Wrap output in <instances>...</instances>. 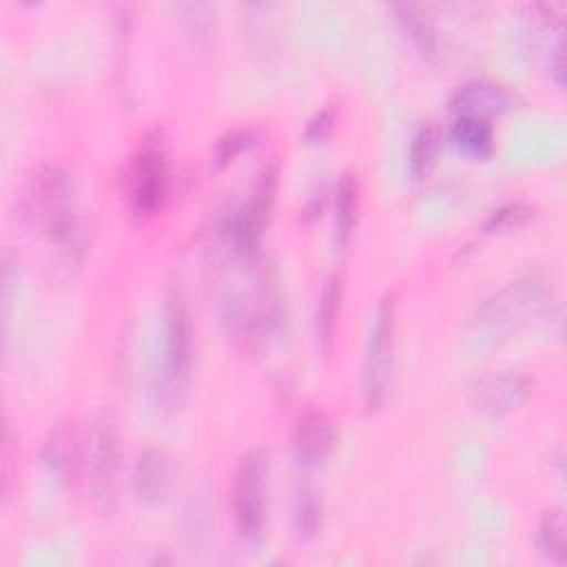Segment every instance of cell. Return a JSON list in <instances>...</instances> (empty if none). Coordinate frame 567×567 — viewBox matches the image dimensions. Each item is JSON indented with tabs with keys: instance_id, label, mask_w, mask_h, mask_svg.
<instances>
[{
	"instance_id": "obj_7",
	"label": "cell",
	"mask_w": 567,
	"mask_h": 567,
	"mask_svg": "<svg viewBox=\"0 0 567 567\" xmlns=\"http://www.w3.org/2000/svg\"><path fill=\"white\" fill-rule=\"evenodd\" d=\"M396 301L394 292H385L374 310V321L370 328V339L363 361V401L368 410L383 405L388 394V379L392 370L394 352V319Z\"/></svg>"
},
{
	"instance_id": "obj_24",
	"label": "cell",
	"mask_w": 567,
	"mask_h": 567,
	"mask_svg": "<svg viewBox=\"0 0 567 567\" xmlns=\"http://www.w3.org/2000/svg\"><path fill=\"white\" fill-rule=\"evenodd\" d=\"M337 122V109L334 104H326L323 109H319L306 124L303 128V142L306 144H321L334 128Z\"/></svg>"
},
{
	"instance_id": "obj_1",
	"label": "cell",
	"mask_w": 567,
	"mask_h": 567,
	"mask_svg": "<svg viewBox=\"0 0 567 567\" xmlns=\"http://www.w3.org/2000/svg\"><path fill=\"white\" fill-rule=\"evenodd\" d=\"M16 210L64 255L75 257L84 250V224L75 208L73 182L62 166L42 164L27 175L16 195Z\"/></svg>"
},
{
	"instance_id": "obj_15",
	"label": "cell",
	"mask_w": 567,
	"mask_h": 567,
	"mask_svg": "<svg viewBox=\"0 0 567 567\" xmlns=\"http://www.w3.org/2000/svg\"><path fill=\"white\" fill-rule=\"evenodd\" d=\"M394 13L399 20V27L412 42V47L427 60L436 62L443 55V44L436 27L427 20L421 7L416 4H394Z\"/></svg>"
},
{
	"instance_id": "obj_17",
	"label": "cell",
	"mask_w": 567,
	"mask_h": 567,
	"mask_svg": "<svg viewBox=\"0 0 567 567\" xmlns=\"http://www.w3.org/2000/svg\"><path fill=\"white\" fill-rule=\"evenodd\" d=\"M341 295H343V284H341V277L334 272L323 281L317 299V310H315V337L323 354H330L332 350Z\"/></svg>"
},
{
	"instance_id": "obj_19",
	"label": "cell",
	"mask_w": 567,
	"mask_h": 567,
	"mask_svg": "<svg viewBox=\"0 0 567 567\" xmlns=\"http://www.w3.org/2000/svg\"><path fill=\"white\" fill-rule=\"evenodd\" d=\"M441 151V131L434 122H423L412 135L408 151V173L412 179H423L436 164Z\"/></svg>"
},
{
	"instance_id": "obj_16",
	"label": "cell",
	"mask_w": 567,
	"mask_h": 567,
	"mask_svg": "<svg viewBox=\"0 0 567 567\" xmlns=\"http://www.w3.org/2000/svg\"><path fill=\"white\" fill-rule=\"evenodd\" d=\"M359 202H361V184L354 173H341L334 186V244L343 248L359 217Z\"/></svg>"
},
{
	"instance_id": "obj_8",
	"label": "cell",
	"mask_w": 567,
	"mask_h": 567,
	"mask_svg": "<svg viewBox=\"0 0 567 567\" xmlns=\"http://www.w3.org/2000/svg\"><path fill=\"white\" fill-rule=\"evenodd\" d=\"M277 182H279V168L277 162H268L259 175L257 182L241 202L237 210H233L230 219L226 221V237L237 255H252L261 241V235L268 226L270 210L275 204V193H277Z\"/></svg>"
},
{
	"instance_id": "obj_14",
	"label": "cell",
	"mask_w": 567,
	"mask_h": 567,
	"mask_svg": "<svg viewBox=\"0 0 567 567\" xmlns=\"http://www.w3.org/2000/svg\"><path fill=\"white\" fill-rule=\"evenodd\" d=\"M42 458L47 467L58 476V481L71 485L78 478L84 454H82V439L71 423L58 425L55 430H51L42 447Z\"/></svg>"
},
{
	"instance_id": "obj_4",
	"label": "cell",
	"mask_w": 567,
	"mask_h": 567,
	"mask_svg": "<svg viewBox=\"0 0 567 567\" xmlns=\"http://www.w3.org/2000/svg\"><path fill=\"white\" fill-rule=\"evenodd\" d=\"M171 188V153L162 131L146 133L124 171V197L133 215H155Z\"/></svg>"
},
{
	"instance_id": "obj_12",
	"label": "cell",
	"mask_w": 567,
	"mask_h": 567,
	"mask_svg": "<svg viewBox=\"0 0 567 567\" xmlns=\"http://www.w3.org/2000/svg\"><path fill=\"white\" fill-rule=\"evenodd\" d=\"M133 492L137 501L146 507H157L166 501L173 487V463L164 450L148 447L137 454L133 474Z\"/></svg>"
},
{
	"instance_id": "obj_23",
	"label": "cell",
	"mask_w": 567,
	"mask_h": 567,
	"mask_svg": "<svg viewBox=\"0 0 567 567\" xmlns=\"http://www.w3.org/2000/svg\"><path fill=\"white\" fill-rule=\"evenodd\" d=\"M255 144V131L252 128H233L226 131L213 148V166L215 168H224L226 164H230L239 153H244L246 148H250Z\"/></svg>"
},
{
	"instance_id": "obj_5",
	"label": "cell",
	"mask_w": 567,
	"mask_h": 567,
	"mask_svg": "<svg viewBox=\"0 0 567 567\" xmlns=\"http://www.w3.org/2000/svg\"><path fill=\"white\" fill-rule=\"evenodd\" d=\"M268 472L270 456L266 450H248L233 478V516L235 529L246 545H261L268 529Z\"/></svg>"
},
{
	"instance_id": "obj_10",
	"label": "cell",
	"mask_w": 567,
	"mask_h": 567,
	"mask_svg": "<svg viewBox=\"0 0 567 567\" xmlns=\"http://www.w3.org/2000/svg\"><path fill=\"white\" fill-rule=\"evenodd\" d=\"M337 441L334 421L319 408L303 410L290 432V452L301 470L319 467Z\"/></svg>"
},
{
	"instance_id": "obj_22",
	"label": "cell",
	"mask_w": 567,
	"mask_h": 567,
	"mask_svg": "<svg viewBox=\"0 0 567 567\" xmlns=\"http://www.w3.org/2000/svg\"><path fill=\"white\" fill-rule=\"evenodd\" d=\"M534 215V208L525 202H509L498 208H494L487 219L483 221L485 233H503V230H514L523 224H527Z\"/></svg>"
},
{
	"instance_id": "obj_9",
	"label": "cell",
	"mask_w": 567,
	"mask_h": 567,
	"mask_svg": "<svg viewBox=\"0 0 567 567\" xmlns=\"http://www.w3.org/2000/svg\"><path fill=\"white\" fill-rule=\"evenodd\" d=\"M532 392V381L518 372H494L476 379L470 388V403L476 412L498 419L518 410Z\"/></svg>"
},
{
	"instance_id": "obj_18",
	"label": "cell",
	"mask_w": 567,
	"mask_h": 567,
	"mask_svg": "<svg viewBox=\"0 0 567 567\" xmlns=\"http://www.w3.org/2000/svg\"><path fill=\"white\" fill-rule=\"evenodd\" d=\"M450 140L456 148L472 157H489L494 153V128L489 120L472 117V115H456L450 126Z\"/></svg>"
},
{
	"instance_id": "obj_2",
	"label": "cell",
	"mask_w": 567,
	"mask_h": 567,
	"mask_svg": "<svg viewBox=\"0 0 567 567\" xmlns=\"http://www.w3.org/2000/svg\"><path fill=\"white\" fill-rule=\"evenodd\" d=\"M224 323L228 334L246 350H264L281 323V295L264 268H255L250 286L224 299Z\"/></svg>"
},
{
	"instance_id": "obj_11",
	"label": "cell",
	"mask_w": 567,
	"mask_h": 567,
	"mask_svg": "<svg viewBox=\"0 0 567 567\" xmlns=\"http://www.w3.org/2000/svg\"><path fill=\"white\" fill-rule=\"evenodd\" d=\"M518 102V95L509 86L492 80H470L456 86L450 95V109L456 115H472L481 120L503 115L516 109Z\"/></svg>"
},
{
	"instance_id": "obj_13",
	"label": "cell",
	"mask_w": 567,
	"mask_h": 567,
	"mask_svg": "<svg viewBox=\"0 0 567 567\" xmlns=\"http://www.w3.org/2000/svg\"><path fill=\"white\" fill-rule=\"evenodd\" d=\"M93 498L100 512L113 509L115 498V474H117V436L109 419H102L93 439Z\"/></svg>"
},
{
	"instance_id": "obj_6",
	"label": "cell",
	"mask_w": 567,
	"mask_h": 567,
	"mask_svg": "<svg viewBox=\"0 0 567 567\" xmlns=\"http://www.w3.org/2000/svg\"><path fill=\"white\" fill-rule=\"evenodd\" d=\"M545 295V281L538 277H523L492 297H487L470 317L474 334L481 339H498L516 328L527 312H532Z\"/></svg>"
},
{
	"instance_id": "obj_3",
	"label": "cell",
	"mask_w": 567,
	"mask_h": 567,
	"mask_svg": "<svg viewBox=\"0 0 567 567\" xmlns=\"http://www.w3.org/2000/svg\"><path fill=\"white\" fill-rule=\"evenodd\" d=\"M193 365V321L186 303L171 295L164 312V346L162 365L155 374L153 396L162 412H173L182 405L190 381Z\"/></svg>"
},
{
	"instance_id": "obj_21",
	"label": "cell",
	"mask_w": 567,
	"mask_h": 567,
	"mask_svg": "<svg viewBox=\"0 0 567 567\" xmlns=\"http://www.w3.org/2000/svg\"><path fill=\"white\" fill-rule=\"evenodd\" d=\"M292 523H295V532L301 540H310L319 534V529H321V501L317 498L315 489L303 485L295 492Z\"/></svg>"
},
{
	"instance_id": "obj_20",
	"label": "cell",
	"mask_w": 567,
	"mask_h": 567,
	"mask_svg": "<svg viewBox=\"0 0 567 567\" xmlns=\"http://www.w3.org/2000/svg\"><path fill=\"white\" fill-rule=\"evenodd\" d=\"M567 545V538H565V518H563V512L560 509H551V512H545L543 518L538 520V527H536V547L538 551L556 563V565H565V549Z\"/></svg>"
}]
</instances>
